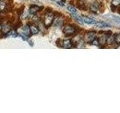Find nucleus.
I'll list each match as a JSON object with an SVG mask.
<instances>
[{"label":"nucleus","instance_id":"1","mask_svg":"<svg viewBox=\"0 0 120 113\" xmlns=\"http://www.w3.org/2000/svg\"><path fill=\"white\" fill-rule=\"evenodd\" d=\"M55 19V15L52 12H47L44 17V25L46 27H50L53 23Z\"/></svg>","mask_w":120,"mask_h":113},{"label":"nucleus","instance_id":"2","mask_svg":"<svg viewBox=\"0 0 120 113\" xmlns=\"http://www.w3.org/2000/svg\"><path fill=\"white\" fill-rule=\"evenodd\" d=\"M63 33L66 36H71L77 33V29L75 26L72 25H67L63 29Z\"/></svg>","mask_w":120,"mask_h":113},{"label":"nucleus","instance_id":"3","mask_svg":"<svg viewBox=\"0 0 120 113\" xmlns=\"http://www.w3.org/2000/svg\"><path fill=\"white\" fill-rule=\"evenodd\" d=\"M20 34L21 36L23 37V39L26 38H28L31 36V32H30V29L29 26H21L20 27Z\"/></svg>","mask_w":120,"mask_h":113},{"label":"nucleus","instance_id":"4","mask_svg":"<svg viewBox=\"0 0 120 113\" xmlns=\"http://www.w3.org/2000/svg\"><path fill=\"white\" fill-rule=\"evenodd\" d=\"M95 39V32L90 31V32H87L86 33V35L84 36V39L85 41L87 43H92V41Z\"/></svg>","mask_w":120,"mask_h":113},{"label":"nucleus","instance_id":"5","mask_svg":"<svg viewBox=\"0 0 120 113\" xmlns=\"http://www.w3.org/2000/svg\"><path fill=\"white\" fill-rule=\"evenodd\" d=\"M104 17L107 19L109 20L112 21V22H113L116 24L120 25V17H119L115 16V15H112V14H107V15H104Z\"/></svg>","mask_w":120,"mask_h":113},{"label":"nucleus","instance_id":"6","mask_svg":"<svg viewBox=\"0 0 120 113\" xmlns=\"http://www.w3.org/2000/svg\"><path fill=\"white\" fill-rule=\"evenodd\" d=\"M43 9V7L42 6H38L37 5H32L31 6L29 7V12L30 14H35L37 12H38L39 11H41Z\"/></svg>","mask_w":120,"mask_h":113},{"label":"nucleus","instance_id":"7","mask_svg":"<svg viewBox=\"0 0 120 113\" xmlns=\"http://www.w3.org/2000/svg\"><path fill=\"white\" fill-rule=\"evenodd\" d=\"M77 6L79 9L82 11L87 10V6H86V0H78L77 3Z\"/></svg>","mask_w":120,"mask_h":113},{"label":"nucleus","instance_id":"8","mask_svg":"<svg viewBox=\"0 0 120 113\" xmlns=\"http://www.w3.org/2000/svg\"><path fill=\"white\" fill-rule=\"evenodd\" d=\"M73 47V41L70 39H66L62 41V48L68 49Z\"/></svg>","mask_w":120,"mask_h":113},{"label":"nucleus","instance_id":"9","mask_svg":"<svg viewBox=\"0 0 120 113\" xmlns=\"http://www.w3.org/2000/svg\"><path fill=\"white\" fill-rule=\"evenodd\" d=\"M11 26L8 24H4L2 26V32L4 34H10V32H11Z\"/></svg>","mask_w":120,"mask_h":113},{"label":"nucleus","instance_id":"10","mask_svg":"<svg viewBox=\"0 0 120 113\" xmlns=\"http://www.w3.org/2000/svg\"><path fill=\"white\" fill-rule=\"evenodd\" d=\"M29 25H30L29 27V29H30V32H31L32 34H34V35H36L39 32V29L34 24H29Z\"/></svg>","mask_w":120,"mask_h":113},{"label":"nucleus","instance_id":"11","mask_svg":"<svg viewBox=\"0 0 120 113\" xmlns=\"http://www.w3.org/2000/svg\"><path fill=\"white\" fill-rule=\"evenodd\" d=\"M82 20H83L84 23L87 24H95L96 21L94 20V19L91 18V17H82Z\"/></svg>","mask_w":120,"mask_h":113},{"label":"nucleus","instance_id":"12","mask_svg":"<svg viewBox=\"0 0 120 113\" xmlns=\"http://www.w3.org/2000/svg\"><path fill=\"white\" fill-rule=\"evenodd\" d=\"M71 17H72L75 20H76L77 22H78L79 24H83V20H82V18L80 16H78V15L75 14V13H71Z\"/></svg>","mask_w":120,"mask_h":113},{"label":"nucleus","instance_id":"13","mask_svg":"<svg viewBox=\"0 0 120 113\" xmlns=\"http://www.w3.org/2000/svg\"><path fill=\"white\" fill-rule=\"evenodd\" d=\"M95 25L97 27H101V28H105V27H108V26H110L109 24L104 22H96Z\"/></svg>","mask_w":120,"mask_h":113},{"label":"nucleus","instance_id":"14","mask_svg":"<svg viewBox=\"0 0 120 113\" xmlns=\"http://www.w3.org/2000/svg\"><path fill=\"white\" fill-rule=\"evenodd\" d=\"M113 41H115V36H108L107 38V42L108 44H111Z\"/></svg>","mask_w":120,"mask_h":113},{"label":"nucleus","instance_id":"15","mask_svg":"<svg viewBox=\"0 0 120 113\" xmlns=\"http://www.w3.org/2000/svg\"><path fill=\"white\" fill-rule=\"evenodd\" d=\"M67 9H68V11H69L70 12H71V13H76L77 12V9L75 8L74 7V6H68V8H67Z\"/></svg>","mask_w":120,"mask_h":113},{"label":"nucleus","instance_id":"16","mask_svg":"<svg viewBox=\"0 0 120 113\" xmlns=\"http://www.w3.org/2000/svg\"><path fill=\"white\" fill-rule=\"evenodd\" d=\"M111 5H112L115 7L119 6L120 5V0H112L111 2Z\"/></svg>","mask_w":120,"mask_h":113},{"label":"nucleus","instance_id":"17","mask_svg":"<svg viewBox=\"0 0 120 113\" xmlns=\"http://www.w3.org/2000/svg\"><path fill=\"white\" fill-rule=\"evenodd\" d=\"M115 42L117 43L118 44H120V33L115 36Z\"/></svg>","mask_w":120,"mask_h":113},{"label":"nucleus","instance_id":"18","mask_svg":"<svg viewBox=\"0 0 120 113\" xmlns=\"http://www.w3.org/2000/svg\"><path fill=\"white\" fill-rule=\"evenodd\" d=\"M6 4L3 2H0V10H4L6 8Z\"/></svg>","mask_w":120,"mask_h":113},{"label":"nucleus","instance_id":"19","mask_svg":"<svg viewBox=\"0 0 120 113\" xmlns=\"http://www.w3.org/2000/svg\"><path fill=\"white\" fill-rule=\"evenodd\" d=\"M23 10H24V6H22V7L20 8L17 9V14H18V15H21V14H22V11H23Z\"/></svg>","mask_w":120,"mask_h":113},{"label":"nucleus","instance_id":"20","mask_svg":"<svg viewBox=\"0 0 120 113\" xmlns=\"http://www.w3.org/2000/svg\"><path fill=\"white\" fill-rule=\"evenodd\" d=\"M91 44H92L93 45H99L100 44H99V41H98V39H94L92 41V43Z\"/></svg>","mask_w":120,"mask_h":113},{"label":"nucleus","instance_id":"21","mask_svg":"<svg viewBox=\"0 0 120 113\" xmlns=\"http://www.w3.org/2000/svg\"><path fill=\"white\" fill-rule=\"evenodd\" d=\"M56 3L58 4V5H61V6H64L65 5H64V3L63 2H60V1H58V2H56Z\"/></svg>","mask_w":120,"mask_h":113},{"label":"nucleus","instance_id":"22","mask_svg":"<svg viewBox=\"0 0 120 113\" xmlns=\"http://www.w3.org/2000/svg\"><path fill=\"white\" fill-rule=\"evenodd\" d=\"M111 10H112V11H116V7L115 6H113L112 5H111Z\"/></svg>","mask_w":120,"mask_h":113},{"label":"nucleus","instance_id":"23","mask_svg":"<svg viewBox=\"0 0 120 113\" xmlns=\"http://www.w3.org/2000/svg\"><path fill=\"white\" fill-rule=\"evenodd\" d=\"M118 12H119V13L120 14V8H119V9L118 10Z\"/></svg>","mask_w":120,"mask_h":113},{"label":"nucleus","instance_id":"24","mask_svg":"<svg viewBox=\"0 0 120 113\" xmlns=\"http://www.w3.org/2000/svg\"><path fill=\"white\" fill-rule=\"evenodd\" d=\"M119 48H120V46H119Z\"/></svg>","mask_w":120,"mask_h":113},{"label":"nucleus","instance_id":"25","mask_svg":"<svg viewBox=\"0 0 120 113\" xmlns=\"http://www.w3.org/2000/svg\"><path fill=\"white\" fill-rule=\"evenodd\" d=\"M52 1H55V0H52Z\"/></svg>","mask_w":120,"mask_h":113}]
</instances>
